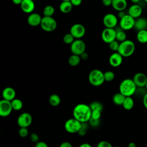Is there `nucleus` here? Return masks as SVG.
Returning a JSON list of instances; mask_svg holds the SVG:
<instances>
[{
    "label": "nucleus",
    "instance_id": "nucleus-1",
    "mask_svg": "<svg viewBox=\"0 0 147 147\" xmlns=\"http://www.w3.org/2000/svg\"><path fill=\"white\" fill-rule=\"evenodd\" d=\"M92 110L89 105L79 103L73 109V117L81 123L88 122L91 117Z\"/></svg>",
    "mask_w": 147,
    "mask_h": 147
},
{
    "label": "nucleus",
    "instance_id": "nucleus-2",
    "mask_svg": "<svg viewBox=\"0 0 147 147\" xmlns=\"http://www.w3.org/2000/svg\"><path fill=\"white\" fill-rule=\"evenodd\" d=\"M137 86L132 79H125L119 84V91L125 96H131L135 94Z\"/></svg>",
    "mask_w": 147,
    "mask_h": 147
},
{
    "label": "nucleus",
    "instance_id": "nucleus-3",
    "mask_svg": "<svg viewBox=\"0 0 147 147\" xmlns=\"http://www.w3.org/2000/svg\"><path fill=\"white\" fill-rule=\"evenodd\" d=\"M136 49L134 42L130 40H126L122 42H120L118 49V52L123 57H127L131 56Z\"/></svg>",
    "mask_w": 147,
    "mask_h": 147
},
{
    "label": "nucleus",
    "instance_id": "nucleus-4",
    "mask_svg": "<svg viewBox=\"0 0 147 147\" xmlns=\"http://www.w3.org/2000/svg\"><path fill=\"white\" fill-rule=\"evenodd\" d=\"M88 78L90 83L95 87L100 86L105 82L104 72L98 69H94L91 71Z\"/></svg>",
    "mask_w": 147,
    "mask_h": 147
},
{
    "label": "nucleus",
    "instance_id": "nucleus-5",
    "mask_svg": "<svg viewBox=\"0 0 147 147\" xmlns=\"http://www.w3.org/2000/svg\"><path fill=\"white\" fill-rule=\"evenodd\" d=\"M57 26V22L52 17H42L40 26L44 31L47 32H53L56 30Z\"/></svg>",
    "mask_w": 147,
    "mask_h": 147
},
{
    "label": "nucleus",
    "instance_id": "nucleus-6",
    "mask_svg": "<svg viewBox=\"0 0 147 147\" xmlns=\"http://www.w3.org/2000/svg\"><path fill=\"white\" fill-rule=\"evenodd\" d=\"M82 126V123L74 118L67 119L64 123V129L67 132L74 134L77 133L79 131Z\"/></svg>",
    "mask_w": 147,
    "mask_h": 147
},
{
    "label": "nucleus",
    "instance_id": "nucleus-7",
    "mask_svg": "<svg viewBox=\"0 0 147 147\" xmlns=\"http://www.w3.org/2000/svg\"><path fill=\"white\" fill-rule=\"evenodd\" d=\"M86 48L85 42L81 39H75L70 45V49L72 53L79 56L86 52Z\"/></svg>",
    "mask_w": 147,
    "mask_h": 147
},
{
    "label": "nucleus",
    "instance_id": "nucleus-8",
    "mask_svg": "<svg viewBox=\"0 0 147 147\" xmlns=\"http://www.w3.org/2000/svg\"><path fill=\"white\" fill-rule=\"evenodd\" d=\"M135 19L127 14L119 20V27L123 30H129L134 28Z\"/></svg>",
    "mask_w": 147,
    "mask_h": 147
},
{
    "label": "nucleus",
    "instance_id": "nucleus-9",
    "mask_svg": "<svg viewBox=\"0 0 147 147\" xmlns=\"http://www.w3.org/2000/svg\"><path fill=\"white\" fill-rule=\"evenodd\" d=\"M116 33L115 29L105 28L101 33V38L105 43L109 44L115 40Z\"/></svg>",
    "mask_w": 147,
    "mask_h": 147
},
{
    "label": "nucleus",
    "instance_id": "nucleus-10",
    "mask_svg": "<svg viewBox=\"0 0 147 147\" xmlns=\"http://www.w3.org/2000/svg\"><path fill=\"white\" fill-rule=\"evenodd\" d=\"M69 33L75 39H80L86 33V29L84 25L81 24H75L70 28Z\"/></svg>",
    "mask_w": 147,
    "mask_h": 147
},
{
    "label": "nucleus",
    "instance_id": "nucleus-11",
    "mask_svg": "<svg viewBox=\"0 0 147 147\" xmlns=\"http://www.w3.org/2000/svg\"><path fill=\"white\" fill-rule=\"evenodd\" d=\"M32 115L27 112L21 113L17 118V124L20 127H28L32 123Z\"/></svg>",
    "mask_w": 147,
    "mask_h": 147
},
{
    "label": "nucleus",
    "instance_id": "nucleus-12",
    "mask_svg": "<svg viewBox=\"0 0 147 147\" xmlns=\"http://www.w3.org/2000/svg\"><path fill=\"white\" fill-rule=\"evenodd\" d=\"M118 22V20L117 16L113 13H107L103 18V24L105 28L115 29Z\"/></svg>",
    "mask_w": 147,
    "mask_h": 147
},
{
    "label": "nucleus",
    "instance_id": "nucleus-13",
    "mask_svg": "<svg viewBox=\"0 0 147 147\" xmlns=\"http://www.w3.org/2000/svg\"><path fill=\"white\" fill-rule=\"evenodd\" d=\"M13 110L11 101L5 99L0 100V116L2 117H8Z\"/></svg>",
    "mask_w": 147,
    "mask_h": 147
},
{
    "label": "nucleus",
    "instance_id": "nucleus-14",
    "mask_svg": "<svg viewBox=\"0 0 147 147\" xmlns=\"http://www.w3.org/2000/svg\"><path fill=\"white\" fill-rule=\"evenodd\" d=\"M133 80L137 88H144L147 83V76L142 72L136 73L133 78Z\"/></svg>",
    "mask_w": 147,
    "mask_h": 147
},
{
    "label": "nucleus",
    "instance_id": "nucleus-15",
    "mask_svg": "<svg viewBox=\"0 0 147 147\" xmlns=\"http://www.w3.org/2000/svg\"><path fill=\"white\" fill-rule=\"evenodd\" d=\"M123 57L118 52H115L110 56L109 63L113 67H118L122 63Z\"/></svg>",
    "mask_w": 147,
    "mask_h": 147
},
{
    "label": "nucleus",
    "instance_id": "nucleus-16",
    "mask_svg": "<svg viewBox=\"0 0 147 147\" xmlns=\"http://www.w3.org/2000/svg\"><path fill=\"white\" fill-rule=\"evenodd\" d=\"M42 17L37 13H32L29 14L27 18V22L31 26H37L40 25Z\"/></svg>",
    "mask_w": 147,
    "mask_h": 147
},
{
    "label": "nucleus",
    "instance_id": "nucleus-17",
    "mask_svg": "<svg viewBox=\"0 0 147 147\" xmlns=\"http://www.w3.org/2000/svg\"><path fill=\"white\" fill-rule=\"evenodd\" d=\"M23 12L26 14L32 13L35 9V3L33 0H23L20 5Z\"/></svg>",
    "mask_w": 147,
    "mask_h": 147
},
{
    "label": "nucleus",
    "instance_id": "nucleus-18",
    "mask_svg": "<svg viewBox=\"0 0 147 147\" xmlns=\"http://www.w3.org/2000/svg\"><path fill=\"white\" fill-rule=\"evenodd\" d=\"M142 13V8L138 4H133L128 9L127 14L134 19L141 17Z\"/></svg>",
    "mask_w": 147,
    "mask_h": 147
},
{
    "label": "nucleus",
    "instance_id": "nucleus-19",
    "mask_svg": "<svg viewBox=\"0 0 147 147\" xmlns=\"http://www.w3.org/2000/svg\"><path fill=\"white\" fill-rule=\"evenodd\" d=\"M16 92L15 90L11 87L5 88L2 92V96L3 99L11 101L16 98Z\"/></svg>",
    "mask_w": 147,
    "mask_h": 147
},
{
    "label": "nucleus",
    "instance_id": "nucleus-20",
    "mask_svg": "<svg viewBox=\"0 0 147 147\" xmlns=\"http://www.w3.org/2000/svg\"><path fill=\"white\" fill-rule=\"evenodd\" d=\"M127 6V2L126 0H113L111 6L113 8L117 11H125Z\"/></svg>",
    "mask_w": 147,
    "mask_h": 147
},
{
    "label": "nucleus",
    "instance_id": "nucleus-21",
    "mask_svg": "<svg viewBox=\"0 0 147 147\" xmlns=\"http://www.w3.org/2000/svg\"><path fill=\"white\" fill-rule=\"evenodd\" d=\"M134 28L137 32L142 30H147V19L141 17L135 19Z\"/></svg>",
    "mask_w": 147,
    "mask_h": 147
},
{
    "label": "nucleus",
    "instance_id": "nucleus-22",
    "mask_svg": "<svg viewBox=\"0 0 147 147\" xmlns=\"http://www.w3.org/2000/svg\"><path fill=\"white\" fill-rule=\"evenodd\" d=\"M73 7V5L70 1H62L59 5L60 11L64 14L69 13Z\"/></svg>",
    "mask_w": 147,
    "mask_h": 147
},
{
    "label": "nucleus",
    "instance_id": "nucleus-23",
    "mask_svg": "<svg viewBox=\"0 0 147 147\" xmlns=\"http://www.w3.org/2000/svg\"><path fill=\"white\" fill-rule=\"evenodd\" d=\"M126 96H125L121 92L115 94L113 96V103L117 106H122V104L125 100Z\"/></svg>",
    "mask_w": 147,
    "mask_h": 147
},
{
    "label": "nucleus",
    "instance_id": "nucleus-24",
    "mask_svg": "<svg viewBox=\"0 0 147 147\" xmlns=\"http://www.w3.org/2000/svg\"><path fill=\"white\" fill-rule=\"evenodd\" d=\"M137 40L141 44L147 43V30H142L137 32Z\"/></svg>",
    "mask_w": 147,
    "mask_h": 147
},
{
    "label": "nucleus",
    "instance_id": "nucleus-25",
    "mask_svg": "<svg viewBox=\"0 0 147 147\" xmlns=\"http://www.w3.org/2000/svg\"><path fill=\"white\" fill-rule=\"evenodd\" d=\"M81 61L80 56L79 55L72 54L71 55L68 59V64L72 66V67H76L79 64Z\"/></svg>",
    "mask_w": 147,
    "mask_h": 147
},
{
    "label": "nucleus",
    "instance_id": "nucleus-26",
    "mask_svg": "<svg viewBox=\"0 0 147 147\" xmlns=\"http://www.w3.org/2000/svg\"><path fill=\"white\" fill-rule=\"evenodd\" d=\"M134 105V102L131 96H127L122 104V106L126 110H130L133 109Z\"/></svg>",
    "mask_w": 147,
    "mask_h": 147
},
{
    "label": "nucleus",
    "instance_id": "nucleus-27",
    "mask_svg": "<svg viewBox=\"0 0 147 147\" xmlns=\"http://www.w3.org/2000/svg\"><path fill=\"white\" fill-rule=\"evenodd\" d=\"M48 101L49 104L51 106L53 107H56L60 105L61 102V99H60V97L57 94H53L49 96Z\"/></svg>",
    "mask_w": 147,
    "mask_h": 147
},
{
    "label": "nucleus",
    "instance_id": "nucleus-28",
    "mask_svg": "<svg viewBox=\"0 0 147 147\" xmlns=\"http://www.w3.org/2000/svg\"><path fill=\"white\" fill-rule=\"evenodd\" d=\"M116 30V29H115ZM116 38L115 40L119 42H122L127 40V36L125 30L120 28V30H116Z\"/></svg>",
    "mask_w": 147,
    "mask_h": 147
},
{
    "label": "nucleus",
    "instance_id": "nucleus-29",
    "mask_svg": "<svg viewBox=\"0 0 147 147\" xmlns=\"http://www.w3.org/2000/svg\"><path fill=\"white\" fill-rule=\"evenodd\" d=\"M11 106L13 108V110L15 111H18L20 110L22 107H23V102L22 101L18 98H15L13 100L11 101Z\"/></svg>",
    "mask_w": 147,
    "mask_h": 147
},
{
    "label": "nucleus",
    "instance_id": "nucleus-30",
    "mask_svg": "<svg viewBox=\"0 0 147 147\" xmlns=\"http://www.w3.org/2000/svg\"><path fill=\"white\" fill-rule=\"evenodd\" d=\"M55 11V8L53 6L48 5L44 7L43 9V15L45 17H52Z\"/></svg>",
    "mask_w": 147,
    "mask_h": 147
},
{
    "label": "nucleus",
    "instance_id": "nucleus-31",
    "mask_svg": "<svg viewBox=\"0 0 147 147\" xmlns=\"http://www.w3.org/2000/svg\"><path fill=\"white\" fill-rule=\"evenodd\" d=\"M75 38L70 33H66L63 37V42L67 45H71L75 41Z\"/></svg>",
    "mask_w": 147,
    "mask_h": 147
},
{
    "label": "nucleus",
    "instance_id": "nucleus-32",
    "mask_svg": "<svg viewBox=\"0 0 147 147\" xmlns=\"http://www.w3.org/2000/svg\"><path fill=\"white\" fill-rule=\"evenodd\" d=\"M91 110H99V111H102L103 106V105L98 102V101H94L92 102H91L90 103V105H89Z\"/></svg>",
    "mask_w": 147,
    "mask_h": 147
},
{
    "label": "nucleus",
    "instance_id": "nucleus-33",
    "mask_svg": "<svg viewBox=\"0 0 147 147\" xmlns=\"http://www.w3.org/2000/svg\"><path fill=\"white\" fill-rule=\"evenodd\" d=\"M104 78L106 82H111L115 78V74L111 71H107L104 72Z\"/></svg>",
    "mask_w": 147,
    "mask_h": 147
},
{
    "label": "nucleus",
    "instance_id": "nucleus-34",
    "mask_svg": "<svg viewBox=\"0 0 147 147\" xmlns=\"http://www.w3.org/2000/svg\"><path fill=\"white\" fill-rule=\"evenodd\" d=\"M88 125L87 123V122H84V123H82V126L81 127L79 130V131H78V134L80 136H83L86 134V132L88 130Z\"/></svg>",
    "mask_w": 147,
    "mask_h": 147
},
{
    "label": "nucleus",
    "instance_id": "nucleus-35",
    "mask_svg": "<svg viewBox=\"0 0 147 147\" xmlns=\"http://www.w3.org/2000/svg\"><path fill=\"white\" fill-rule=\"evenodd\" d=\"M119 44H120V42H119L118 41L115 40L111 42L110 44H109V48L113 51L117 52L119 46Z\"/></svg>",
    "mask_w": 147,
    "mask_h": 147
},
{
    "label": "nucleus",
    "instance_id": "nucleus-36",
    "mask_svg": "<svg viewBox=\"0 0 147 147\" xmlns=\"http://www.w3.org/2000/svg\"><path fill=\"white\" fill-rule=\"evenodd\" d=\"M29 134V130L27 127H20L18 130V134L20 137L24 138L26 137Z\"/></svg>",
    "mask_w": 147,
    "mask_h": 147
},
{
    "label": "nucleus",
    "instance_id": "nucleus-37",
    "mask_svg": "<svg viewBox=\"0 0 147 147\" xmlns=\"http://www.w3.org/2000/svg\"><path fill=\"white\" fill-rule=\"evenodd\" d=\"M102 111L99 110H92L91 112V117L92 118L96 119H100L101 117Z\"/></svg>",
    "mask_w": 147,
    "mask_h": 147
},
{
    "label": "nucleus",
    "instance_id": "nucleus-38",
    "mask_svg": "<svg viewBox=\"0 0 147 147\" xmlns=\"http://www.w3.org/2000/svg\"><path fill=\"white\" fill-rule=\"evenodd\" d=\"M88 122L89 123L90 125H91V126H92L94 127H96L100 125V119H96L91 118Z\"/></svg>",
    "mask_w": 147,
    "mask_h": 147
},
{
    "label": "nucleus",
    "instance_id": "nucleus-39",
    "mask_svg": "<svg viewBox=\"0 0 147 147\" xmlns=\"http://www.w3.org/2000/svg\"><path fill=\"white\" fill-rule=\"evenodd\" d=\"M113 146H112V145L109 142L105 140L99 141L98 143L96 146V147H113Z\"/></svg>",
    "mask_w": 147,
    "mask_h": 147
},
{
    "label": "nucleus",
    "instance_id": "nucleus-40",
    "mask_svg": "<svg viewBox=\"0 0 147 147\" xmlns=\"http://www.w3.org/2000/svg\"><path fill=\"white\" fill-rule=\"evenodd\" d=\"M30 141L32 142H37L39 140V137L38 136L37 134L35 133H33L30 134Z\"/></svg>",
    "mask_w": 147,
    "mask_h": 147
},
{
    "label": "nucleus",
    "instance_id": "nucleus-41",
    "mask_svg": "<svg viewBox=\"0 0 147 147\" xmlns=\"http://www.w3.org/2000/svg\"><path fill=\"white\" fill-rule=\"evenodd\" d=\"M35 147H48L47 144L44 141H38L35 144Z\"/></svg>",
    "mask_w": 147,
    "mask_h": 147
},
{
    "label": "nucleus",
    "instance_id": "nucleus-42",
    "mask_svg": "<svg viewBox=\"0 0 147 147\" xmlns=\"http://www.w3.org/2000/svg\"><path fill=\"white\" fill-rule=\"evenodd\" d=\"M73 6H78L82 3V0H70Z\"/></svg>",
    "mask_w": 147,
    "mask_h": 147
},
{
    "label": "nucleus",
    "instance_id": "nucleus-43",
    "mask_svg": "<svg viewBox=\"0 0 147 147\" xmlns=\"http://www.w3.org/2000/svg\"><path fill=\"white\" fill-rule=\"evenodd\" d=\"M113 0H102V4L105 6H111Z\"/></svg>",
    "mask_w": 147,
    "mask_h": 147
},
{
    "label": "nucleus",
    "instance_id": "nucleus-44",
    "mask_svg": "<svg viewBox=\"0 0 147 147\" xmlns=\"http://www.w3.org/2000/svg\"><path fill=\"white\" fill-rule=\"evenodd\" d=\"M59 147H72V145L69 142L64 141L60 145Z\"/></svg>",
    "mask_w": 147,
    "mask_h": 147
},
{
    "label": "nucleus",
    "instance_id": "nucleus-45",
    "mask_svg": "<svg viewBox=\"0 0 147 147\" xmlns=\"http://www.w3.org/2000/svg\"><path fill=\"white\" fill-rule=\"evenodd\" d=\"M80 56L81 59L84 60H87L88 58V53L86 52H83L82 55H80Z\"/></svg>",
    "mask_w": 147,
    "mask_h": 147
},
{
    "label": "nucleus",
    "instance_id": "nucleus-46",
    "mask_svg": "<svg viewBox=\"0 0 147 147\" xmlns=\"http://www.w3.org/2000/svg\"><path fill=\"white\" fill-rule=\"evenodd\" d=\"M142 102L144 107L147 109V93L145 95L142 99Z\"/></svg>",
    "mask_w": 147,
    "mask_h": 147
},
{
    "label": "nucleus",
    "instance_id": "nucleus-47",
    "mask_svg": "<svg viewBox=\"0 0 147 147\" xmlns=\"http://www.w3.org/2000/svg\"><path fill=\"white\" fill-rule=\"evenodd\" d=\"M127 14L125 12V11H118V18H119L120 19L122 18V17H123L125 15H126Z\"/></svg>",
    "mask_w": 147,
    "mask_h": 147
},
{
    "label": "nucleus",
    "instance_id": "nucleus-48",
    "mask_svg": "<svg viewBox=\"0 0 147 147\" xmlns=\"http://www.w3.org/2000/svg\"><path fill=\"white\" fill-rule=\"evenodd\" d=\"M79 147H92V146L88 144V143H87V142H84V143H83L82 144H80Z\"/></svg>",
    "mask_w": 147,
    "mask_h": 147
},
{
    "label": "nucleus",
    "instance_id": "nucleus-49",
    "mask_svg": "<svg viewBox=\"0 0 147 147\" xmlns=\"http://www.w3.org/2000/svg\"><path fill=\"white\" fill-rule=\"evenodd\" d=\"M23 0H12V2L15 5H20Z\"/></svg>",
    "mask_w": 147,
    "mask_h": 147
},
{
    "label": "nucleus",
    "instance_id": "nucleus-50",
    "mask_svg": "<svg viewBox=\"0 0 147 147\" xmlns=\"http://www.w3.org/2000/svg\"><path fill=\"white\" fill-rule=\"evenodd\" d=\"M128 147H136V145L134 142H131L128 144Z\"/></svg>",
    "mask_w": 147,
    "mask_h": 147
},
{
    "label": "nucleus",
    "instance_id": "nucleus-51",
    "mask_svg": "<svg viewBox=\"0 0 147 147\" xmlns=\"http://www.w3.org/2000/svg\"><path fill=\"white\" fill-rule=\"evenodd\" d=\"M140 1H141V0H130V1H131L133 4H138V3L140 2Z\"/></svg>",
    "mask_w": 147,
    "mask_h": 147
},
{
    "label": "nucleus",
    "instance_id": "nucleus-52",
    "mask_svg": "<svg viewBox=\"0 0 147 147\" xmlns=\"http://www.w3.org/2000/svg\"><path fill=\"white\" fill-rule=\"evenodd\" d=\"M62 1H70V0H61Z\"/></svg>",
    "mask_w": 147,
    "mask_h": 147
},
{
    "label": "nucleus",
    "instance_id": "nucleus-53",
    "mask_svg": "<svg viewBox=\"0 0 147 147\" xmlns=\"http://www.w3.org/2000/svg\"><path fill=\"white\" fill-rule=\"evenodd\" d=\"M144 2H146V3H147V0H144Z\"/></svg>",
    "mask_w": 147,
    "mask_h": 147
},
{
    "label": "nucleus",
    "instance_id": "nucleus-54",
    "mask_svg": "<svg viewBox=\"0 0 147 147\" xmlns=\"http://www.w3.org/2000/svg\"><path fill=\"white\" fill-rule=\"evenodd\" d=\"M145 88H146V90H147V83H146V86H145Z\"/></svg>",
    "mask_w": 147,
    "mask_h": 147
},
{
    "label": "nucleus",
    "instance_id": "nucleus-55",
    "mask_svg": "<svg viewBox=\"0 0 147 147\" xmlns=\"http://www.w3.org/2000/svg\"><path fill=\"white\" fill-rule=\"evenodd\" d=\"M113 147H118V146H113Z\"/></svg>",
    "mask_w": 147,
    "mask_h": 147
}]
</instances>
